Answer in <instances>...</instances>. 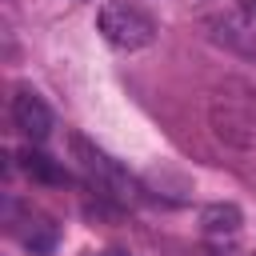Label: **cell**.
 Masks as SVG:
<instances>
[{"label": "cell", "instance_id": "cell-1", "mask_svg": "<svg viewBox=\"0 0 256 256\" xmlns=\"http://www.w3.org/2000/svg\"><path fill=\"white\" fill-rule=\"evenodd\" d=\"M208 124L220 144L236 152H252L256 148V88L248 80L228 76L208 100Z\"/></svg>", "mask_w": 256, "mask_h": 256}, {"label": "cell", "instance_id": "cell-2", "mask_svg": "<svg viewBox=\"0 0 256 256\" xmlns=\"http://www.w3.org/2000/svg\"><path fill=\"white\" fill-rule=\"evenodd\" d=\"M68 148H72V160L80 164V172H84L104 196H112V200H120V204H132V200H136V192H140L136 180H132L108 152H100L88 136L72 132V136H68Z\"/></svg>", "mask_w": 256, "mask_h": 256}, {"label": "cell", "instance_id": "cell-3", "mask_svg": "<svg viewBox=\"0 0 256 256\" xmlns=\"http://www.w3.org/2000/svg\"><path fill=\"white\" fill-rule=\"evenodd\" d=\"M100 32L108 44L124 48V52H136V48H148L156 40V24L148 12H140L136 4H104L100 16H96Z\"/></svg>", "mask_w": 256, "mask_h": 256}, {"label": "cell", "instance_id": "cell-4", "mask_svg": "<svg viewBox=\"0 0 256 256\" xmlns=\"http://www.w3.org/2000/svg\"><path fill=\"white\" fill-rule=\"evenodd\" d=\"M12 124L28 136V140H48V132H52V112H48V104L36 96V92H16L12 96Z\"/></svg>", "mask_w": 256, "mask_h": 256}, {"label": "cell", "instance_id": "cell-5", "mask_svg": "<svg viewBox=\"0 0 256 256\" xmlns=\"http://www.w3.org/2000/svg\"><path fill=\"white\" fill-rule=\"evenodd\" d=\"M200 224H204L208 236H236L240 224H244V216H240L236 204H208L200 212Z\"/></svg>", "mask_w": 256, "mask_h": 256}, {"label": "cell", "instance_id": "cell-6", "mask_svg": "<svg viewBox=\"0 0 256 256\" xmlns=\"http://www.w3.org/2000/svg\"><path fill=\"white\" fill-rule=\"evenodd\" d=\"M20 168H24V172H28L32 180H40V184H64V180H68V172H64V168H60L56 160H48L44 152H32V148L24 152Z\"/></svg>", "mask_w": 256, "mask_h": 256}, {"label": "cell", "instance_id": "cell-7", "mask_svg": "<svg viewBox=\"0 0 256 256\" xmlns=\"http://www.w3.org/2000/svg\"><path fill=\"white\" fill-rule=\"evenodd\" d=\"M216 28H220V32H216L220 40H228V44H236V48H244V52H252V48H256V32H248V28H240V24L232 20V16H224V20H216Z\"/></svg>", "mask_w": 256, "mask_h": 256}, {"label": "cell", "instance_id": "cell-8", "mask_svg": "<svg viewBox=\"0 0 256 256\" xmlns=\"http://www.w3.org/2000/svg\"><path fill=\"white\" fill-rule=\"evenodd\" d=\"M236 4H240V12H244V16H256V0H236Z\"/></svg>", "mask_w": 256, "mask_h": 256}]
</instances>
